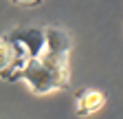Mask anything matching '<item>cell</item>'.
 Segmentation results:
<instances>
[{
    "mask_svg": "<svg viewBox=\"0 0 123 119\" xmlns=\"http://www.w3.org/2000/svg\"><path fill=\"white\" fill-rule=\"evenodd\" d=\"M49 46L40 57H33L22 71L20 82L29 86L33 95H51L55 91H66L70 84L68 55L73 49V40L64 29L46 26Z\"/></svg>",
    "mask_w": 123,
    "mask_h": 119,
    "instance_id": "1",
    "label": "cell"
},
{
    "mask_svg": "<svg viewBox=\"0 0 123 119\" xmlns=\"http://www.w3.org/2000/svg\"><path fill=\"white\" fill-rule=\"evenodd\" d=\"M0 55H2V60H0V66H2L0 68V75L7 82H20L22 71L33 60L29 46L13 31H9V33H5L0 38Z\"/></svg>",
    "mask_w": 123,
    "mask_h": 119,
    "instance_id": "2",
    "label": "cell"
},
{
    "mask_svg": "<svg viewBox=\"0 0 123 119\" xmlns=\"http://www.w3.org/2000/svg\"><path fill=\"white\" fill-rule=\"evenodd\" d=\"M105 101H108V97L103 91L86 86L81 91H77V95H75V112L79 117H90V115L99 112L105 106Z\"/></svg>",
    "mask_w": 123,
    "mask_h": 119,
    "instance_id": "3",
    "label": "cell"
},
{
    "mask_svg": "<svg viewBox=\"0 0 123 119\" xmlns=\"http://www.w3.org/2000/svg\"><path fill=\"white\" fill-rule=\"evenodd\" d=\"M13 2H18V5H37L40 0H13Z\"/></svg>",
    "mask_w": 123,
    "mask_h": 119,
    "instance_id": "4",
    "label": "cell"
}]
</instances>
